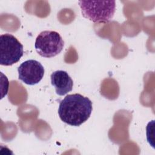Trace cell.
<instances>
[{
  "mask_svg": "<svg viewBox=\"0 0 155 155\" xmlns=\"http://www.w3.org/2000/svg\"><path fill=\"white\" fill-rule=\"evenodd\" d=\"M84 17L93 22H108L116 11L115 1H79Z\"/></svg>",
  "mask_w": 155,
  "mask_h": 155,
  "instance_id": "cell-2",
  "label": "cell"
},
{
  "mask_svg": "<svg viewBox=\"0 0 155 155\" xmlns=\"http://www.w3.org/2000/svg\"><path fill=\"white\" fill-rule=\"evenodd\" d=\"M50 78L51 85L55 88L57 94L64 96L72 90L73 82L67 71H55L51 73Z\"/></svg>",
  "mask_w": 155,
  "mask_h": 155,
  "instance_id": "cell-6",
  "label": "cell"
},
{
  "mask_svg": "<svg viewBox=\"0 0 155 155\" xmlns=\"http://www.w3.org/2000/svg\"><path fill=\"white\" fill-rule=\"evenodd\" d=\"M18 78L25 84H38L44 74V68L38 61L30 59L22 62L18 68Z\"/></svg>",
  "mask_w": 155,
  "mask_h": 155,
  "instance_id": "cell-5",
  "label": "cell"
},
{
  "mask_svg": "<svg viewBox=\"0 0 155 155\" xmlns=\"http://www.w3.org/2000/svg\"><path fill=\"white\" fill-rule=\"evenodd\" d=\"M64 42L61 35L55 31H43L37 36L35 47L37 53L44 58H52L61 52Z\"/></svg>",
  "mask_w": 155,
  "mask_h": 155,
  "instance_id": "cell-3",
  "label": "cell"
},
{
  "mask_svg": "<svg viewBox=\"0 0 155 155\" xmlns=\"http://www.w3.org/2000/svg\"><path fill=\"white\" fill-rule=\"evenodd\" d=\"M92 110V102L89 98L76 93L68 94L60 102L58 114L64 123L78 127L88 119Z\"/></svg>",
  "mask_w": 155,
  "mask_h": 155,
  "instance_id": "cell-1",
  "label": "cell"
},
{
  "mask_svg": "<svg viewBox=\"0 0 155 155\" xmlns=\"http://www.w3.org/2000/svg\"><path fill=\"white\" fill-rule=\"evenodd\" d=\"M0 64L9 66L17 63L24 54L22 44L13 35L5 33L0 36Z\"/></svg>",
  "mask_w": 155,
  "mask_h": 155,
  "instance_id": "cell-4",
  "label": "cell"
}]
</instances>
